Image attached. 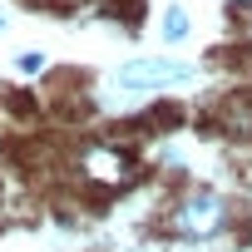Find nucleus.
<instances>
[{"label": "nucleus", "mask_w": 252, "mask_h": 252, "mask_svg": "<svg viewBox=\"0 0 252 252\" xmlns=\"http://www.w3.org/2000/svg\"><path fill=\"white\" fill-rule=\"evenodd\" d=\"M242 222V203L227 188H188L168 213H163V232L178 242H218L232 237V227Z\"/></svg>", "instance_id": "f257e3e1"}, {"label": "nucleus", "mask_w": 252, "mask_h": 252, "mask_svg": "<svg viewBox=\"0 0 252 252\" xmlns=\"http://www.w3.org/2000/svg\"><path fill=\"white\" fill-rule=\"evenodd\" d=\"M193 64L188 60H173V55H139L129 64H119L109 74V89L124 94V99H154V94H168V89H183L193 84Z\"/></svg>", "instance_id": "f03ea898"}, {"label": "nucleus", "mask_w": 252, "mask_h": 252, "mask_svg": "<svg viewBox=\"0 0 252 252\" xmlns=\"http://www.w3.org/2000/svg\"><path fill=\"white\" fill-rule=\"evenodd\" d=\"M158 35H163V45H183L188 35H193V10L188 5H163V15H158Z\"/></svg>", "instance_id": "7ed1b4c3"}, {"label": "nucleus", "mask_w": 252, "mask_h": 252, "mask_svg": "<svg viewBox=\"0 0 252 252\" xmlns=\"http://www.w3.org/2000/svg\"><path fill=\"white\" fill-rule=\"evenodd\" d=\"M45 64H50V60H45V50H20V55H15V69H20L25 79L45 74Z\"/></svg>", "instance_id": "20e7f679"}, {"label": "nucleus", "mask_w": 252, "mask_h": 252, "mask_svg": "<svg viewBox=\"0 0 252 252\" xmlns=\"http://www.w3.org/2000/svg\"><path fill=\"white\" fill-rule=\"evenodd\" d=\"M89 173L94 178H119V158L104 149V154H89Z\"/></svg>", "instance_id": "39448f33"}, {"label": "nucleus", "mask_w": 252, "mask_h": 252, "mask_svg": "<svg viewBox=\"0 0 252 252\" xmlns=\"http://www.w3.org/2000/svg\"><path fill=\"white\" fill-rule=\"evenodd\" d=\"M227 15H252V0H222Z\"/></svg>", "instance_id": "423d86ee"}, {"label": "nucleus", "mask_w": 252, "mask_h": 252, "mask_svg": "<svg viewBox=\"0 0 252 252\" xmlns=\"http://www.w3.org/2000/svg\"><path fill=\"white\" fill-rule=\"evenodd\" d=\"M0 30H5V15H0Z\"/></svg>", "instance_id": "0eeeda50"}]
</instances>
